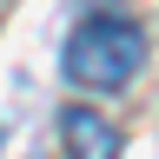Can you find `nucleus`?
I'll return each instance as SVG.
<instances>
[{
  "mask_svg": "<svg viewBox=\"0 0 159 159\" xmlns=\"http://www.w3.org/2000/svg\"><path fill=\"white\" fill-rule=\"evenodd\" d=\"M139 66H146V33H139V20H119V13L80 20L60 53V73L73 93H126Z\"/></svg>",
  "mask_w": 159,
  "mask_h": 159,
  "instance_id": "1",
  "label": "nucleus"
},
{
  "mask_svg": "<svg viewBox=\"0 0 159 159\" xmlns=\"http://www.w3.org/2000/svg\"><path fill=\"white\" fill-rule=\"evenodd\" d=\"M60 139H66V159H119L126 152V139H119V126L106 113H93V106H73L60 113Z\"/></svg>",
  "mask_w": 159,
  "mask_h": 159,
  "instance_id": "2",
  "label": "nucleus"
}]
</instances>
